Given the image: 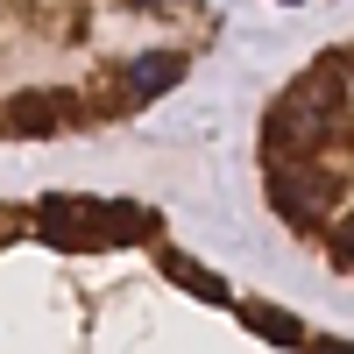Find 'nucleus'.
Returning <instances> with one entry per match:
<instances>
[{
	"mask_svg": "<svg viewBox=\"0 0 354 354\" xmlns=\"http://www.w3.org/2000/svg\"><path fill=\"white\" fill-rule=\"evenodd\" d=\"M283 8H298V0H283Z\"/></svg>",
	"mask_w": 354,
	"mask_h": 354,
	"instance_id": "f8f14e48",
	"label": "nucleus"
},
{
	"mask_svg": "<svg viewBox=\"0 0 354 354\" xmlns=\"http://www.w3.org/2000/svg\"><path fill=\"white\" fill-rule=\"evenodd\" d=\"M128 8H163V0H128Z\"/></svg>",
	"mask_w": 354,
	"mask_h": 354,
	"instance_id": "9b49d317",
	"label": "nucleus"
},
{
	"mask_svg": "<svg viewBox=\"0 0 354 354\" xmlns=\"http://www.w3.org/2000/svg\"><path fill=\"white\" fill-rule=\"evenodd\" d=\"M333 262H340V270H354V213H347L340 234H333Z\"/></svg>",
	"mask_w": 354,
	"mask_h": 354,
	"instance_id": "1a4fd4ad",
	"label": "nucleus"
},
{
	"mask_svg": "<svg viewBox=\"0 0 354 354\" xmlns=\"http://www.w3.org/2000/svg\"><path fill=\"white\" fill-rule=\"evenodd\" d=\"M170 85H185V57L177 50H142L128 64V100H163Z\"/></svg>",
	"mask_w": 354,
	"mask_h": 354,
	"instance_id": "423d86ee",
	"label": "nucleus"
},
{
	"mask_svg": "<svg viewBox=\"0 0 354 354\" xmlns=\"http://www.w3.org/2000/svg\"><path fill=\"white\" fill-rule=\"evenodd\" d=\"M241 326L262 333L270 347H305V319H290L283 305H241Z\"/></svg>",
	"mask_w": 354,
	"mask_h": 354,
	"instance_id": "0eeeda50",
	"label": "nucleus"
},
{
	"mask_svg": "<svg viewBox=\"0 0 354 354\" xmlns=\"http://www.w3.org/2000/svg\"><path fill=\"white\" fill-rule=\"evenodd\" d=\"M163 220L149 205H128V198H100V248H121V241H156Z\"/></svg>",
	"mask_w": 354,
	"mask_h": 354,
	"instance_id": "39448f33",
	"label": "nucleus"
},
{
	"mask_svg": "<svg viewBox=\"0 0 354 354\" xmlns=\"http://www.w3.org/2000/svg\"><path fill=\"white\" fill-rule=\"evenodd\" d=\"M347 128V57H319V64L290 85L262 121V149L270 156H319Z\"/></svg>",
	"mask_w": 354,
	"mask_h": 354,
	"instance_id": "f257e3e1",
	"label": "nucleus"
},
{
	"mask_svg": "<svg viewBox=\"0 0 354 354\" xmlns=\"http://www.w3.org/2000/svg\"><path fill=\"white\" fill-rule=\"evenodd\" d=\"M64 121H71V93H15L8 113H0V128H15V135H50Z\"/></svg>",
	"mask_w": 354,
	"mask_h": 354,
	"instance_id": "20e7f679",
	"label": "nucleus"
},
{
	"mask_svg": "<svg viewBox=\"0 0 354 354\" xmlns=\"http://www.w3.org/2000/svg\"><path fill=\"white\" fill-rule=\"evenodd\" d=\"M36 234L50 248H78V255L100 248V198H64V192L43 198L36 205Z\"/></svg>",
	"mask_w": 354,
	"mask_h": 354,
	"instance_id": "7ed1b4c3",
	"label": "nucleus"
},
{
	"mask_svg": "<svg viewBox=\"0 0 354 354\" xmlns=\"http://www.w3.org/2000/svg\"><path fill=\"white\" fill-rule=\"evenodd\" d=\"M163 277H170L177 290H192V298H205V305H234V290H227L213 270H198L192 255H163Z\"/></svg>",
	"mask_w": 354,
	"mask_h": 354,
	"instance_id": "6e6552de",
	"label": "nucleus"
},
{
	"mask_svg": "<svg viewBox=\"0 0 354 354\" xmlns=\"http://www.w3.org/2000/svg\"><path fill=\"white\" fill-rule=\"evenodd\" d=\"M270 205L290 227H319L340 205V177L319 156H270Z\"/></svg>",
	"mask_w": 354,
	"mask_h": 354,
	"instance_id": "f03ea898",
	"label": "nucleus"
},
{
	"mask_svg": "<svg viewBox=\"0 0 354 354\" xmlns=\"http://www.w3.org/2000/svg\"><path fill=\"white\" fill-rule=\"evenodd\" d=\"M305 347H312V354H354L347 340H305Z\"/></svg>",
	"mask_w": 354,
	"mask_h": 354,
	"instance_id": "9d476101",
	"label": "nucleus"
}]
</instances>
